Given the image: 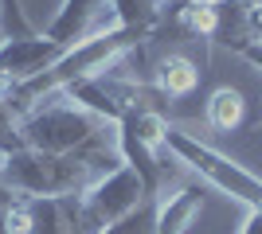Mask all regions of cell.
<instances>
[{"mask_svg":"<svg viewBox=\"0 0 262 234\" xmlns=\"http://www.w3.org/2000/svg\"><path fill=\"white\" fill-rule=\"evenodd\" d=\"M51 101V98H47ZM20 141L24 148L51 156H75L90 164L98 176L121 168V148H118V125L98 117V113L82 110L78 101H51V106H35L32 113L20 117Z\"/></svg>","mask_w":262,"mask_h":234,"instance_id":"1","label":"cell"},{"mask_svg":"<svg viewBox=\"0 0 262 234\" xmlns=\"http://www.w3.org/2000/svg\"><path fill=\"white\" fill-rule=\"evenodd\" d=\"M145 35L149 32H137V28H102V32H94L90 39L67 47V55L59 59L55 67H47L43 74L20 82V86L12 90L8 106L20 113V117L32 113L35 106H43L55 94H67V90L75 86V82H82V78L106 74V67H114L125 51H133V47L141 43Z\"/></svg>","mask_w":262,"mask_h":234,"instance_id":"2","label":"cell"},{"mask_svg":"<svg viewBox=\"0 0 262 234\" xmlns=\"http://www.w3.org/2000/svg\"><path fill=\"white\" fill-rule=\"evenodd\" d=\"M98 179V172L75 156H51L35 148H16L4 156V184L16 199H59L82 195Z\"/></svg>","mask_w":262,"mask_h":234,"instance_id":"3","label":"cell"},{"mask_svg":"<svg viewBox=\"0 0 262 234\" xmlns=\"http://www.w3.org/2000/svg\"><path fill=\"white\" fill-rule=\"evenodd\" d=\"M164 145H168V152H172L180 164L192 168V172H196L204 184H211L215 191H223V195H231V199L247 203L251 211L262 207V176L247 172L243 164H235V160L223 156L219 148L204 145V141H196V137H188V133H176V129H168Z\"/></svg>","mask_w":262,"mask_h":234,"instance_id":"4","label":"cell"},{"mask_svg":"<svg viewBox=\"0 0 262 234\" xmlns=\"http://www.w3.org/2000/svg\"><path fill=\"white\" fill-rule=\"evenodd\" d=\"M145 199H153V195H149L145 179L137 176L129 164H121V168H114V172H106V176H98L86 191H82V219H86V230L90 234L106 230L110 223H118L121 215L137 211Z\"/></svg>","mask_w":262,"mask_h":234,"instance_id":"5","label":"cell"},{"mask_svg":"<svg viewBox=\"0 0 262 234\" xmlns=\"http://www.w3.org/2000/svg\"><path fill=\"white\" fill-rule=\"evenodd\" d=\"M12 234H90L82 219V195L59 199H20L8 207Z\"/></svg>","mask_w":262,"mask_h":234,"instance_id":"6","label":"cell"},{"mask_svg":"<svg viewBox=\"0 0 262 234\" xmlns=\"http://www.w3.org/2000/svg\"><path fill=\"white\" fill-rule=\"evenodd\" d=\"M67 55L63 43H55L47 35H24V39H4L0 43V74L12 78L16 86L28 78L43 74L47 67H55Z\"/></svg>","mask_w":262,"mask_h":234,"instance_id":"7","label":"cell"},{"mask_svg":"<svg viewBox=\"0 0 262 234\" xmlns=\"http://www.w3.org/2000/svg\"><path fill=\"white\" fill-rule=\"evenodd\" d=\"M200 211H204L200 184H176L172 191H161L157 195V234H188Z\"/></svg>","mask_w":262,"mask_h":234,"instance_id":"8","label":"cell"},{"mask_svg":"<svg viewBox=\"0 0 262 234\" xmlns=\"http://www.w3.org/2000/svg\"><path fill=\"white\" fill-rule=\"evenodd\" d=\"M106 8L110 0H63V8L55 12V20L43 28V35L63 47H75L82 39H90V28Z\"/></svg>","mask_w":262,"mask_h":234,"instance_id":"9","label":"cell"},{"mask_svg":"<svg viewBox=\"0 0 262 234\" xmlns=\"http://www.w3.org/2000/svg\"><path fill=\"white\" fill-rule=\"evenodd\" d=\"M196 86H200V70L184 55H168L157 63V90L164 98H188Z\"/></svg>","mask_w":262,"mask_h":234,"instance_id":"10","label":"cell"},{"mask_svg":"<svg viewBox=\"0 0 262 234\" xmlns=\"http://www.w3.org/2000/svg\"><path fill=\"white\" fill-rule=\"evenodd\" d=\"M208 125L211 129H223V133H231V129H239L243 117H247V101H243L239 90H231V86H219L215 94L208 98Z\"/></svg>","mask_w":262,"mask_h":234,"instance_id":"11","label":"cell"},{"mask_svg":"<svg viewBox=\"0 0 262 234\" xmlns=\"http://www.w3.org/2000/svg\"><path fill=\"white\" fill-rule=\"evenodd\" d=\"M110 8L118 16V28L153 32L161 23V0H110Z\"/></svg>","mask_w":262,"mask_h":234,"instance_id":"12","label":"cell"},{"mask_svg":"<svg viewBox=\"0 0 262 234\" xmlns=\"http://www.w3.org/2000/svg\"><path fill=\"white\" fill-rule=\"evenodd\" d=\"M98 234H157V195L145 199L137 211L121 215L118 223H110L106 230H98Z\"/></svg>","mask_w":262,"mask_h":234,"instance_id":"13","label":"cell"},{"mask_svg":"<svg viewBox=\"0 0 262 234\" xmlns=\"http://www.w3.org/2000/svg\"><path fill=\"white\" fill-rule=\"evenodd\" d=\"M16 148H24L20 141V113L8 101H0V156H12Z\"/></svg>","mask_w":262,"mask_h":234,"instance_id":"14","label":"cell"},{"mask_svg":"<svg viewBox=\"0 0 262 234\" xmlns=\"http://www.w3.org/2000/svg\"><path fill=\"white\" fill-rule=\"evenodd\" d=\"M0 23H4V39H24V35H35L24 20L20 0H0Z\"/></svg>","mask_w":262,"mask_h":234,"instance_id":"15","label":"cell"},{"mask_svg":"<svg viewBox=\"0 0 262 234\" xmlns=\"http://www.w3.org/2000/svg\"><path fill=\"white\" fill-rule=\"evenodd\" d=\"M235 51H239V55L247 59L251 67H258V70H262V43H258V39H247V43H239Z\"/></svg>","mask_w":262,"mask_h":234,"instance_id":"16","label":"cell"},{"mask_svg":"<svg viewBox=\"0 0 262 234\" xmlns=\"http://www.w3.org/2000/svg\"><path fill=\"white\" fill-rule=\"evenodd\" d=\"M16 195L8 191V184H4V156H0V211H8V207H16Z\"/></svg>","mask_w":262,"mask_h":234,"instance_id":"17","label":"cell"},{"mask_svg":"<svg viewBox=\"0 0 262 234\" xmlns=\"http://www.w3.org/2000/svg\"><path fill=\"white\" fill-rule=\"evenodd\" d=\"M239 234H262V207H258V211H251V215H247V223L239 226Z\"/></svg>","mask_w":262,"mask_h":234,"instance_id":"18","label":"cell"},{"mask_svg":"<svg viewBox=\"0 0 262 234\" xmlns=\"http://www.w3.org/2000/svg\"><path fill=\"white\" fill-rule=\"evenodd\" d=\"M12 90H16V82L0 74V101H8V98H12Z\"/></svg>","mask_w":262,"mask_h":234,"instance_id":"19","label":"cell"},{"mask_svg":"<svg viewBox=\"0 0 262 234\" xmlns=\"http://www.w3.org/2000/svg\"><path fill=\"white\" fill-rule=\"evenodd\" d=\"M0 234H12V223H8V211H0Z\"/></svg>","mask_w":262,"mask_h":234,"instance_id":"20","label":"cell"},{"mask_svg":"<svg viewBox=\"0 0 262 234\" xmlns=\"http://www.w3.org/2000/svg\"><path fill=\"white\" fill-rule=\"evenodd\" d=\"M0 43H4V23H0Z\"/></svg>","mask_w":262,"mask_h":234,"instance_id":"21","label":"cell"}]
</instances>
